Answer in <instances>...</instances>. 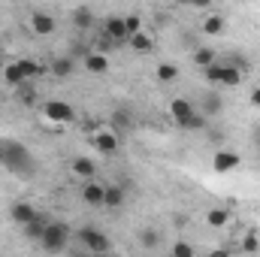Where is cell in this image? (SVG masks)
I'll return each instance as SVG.
<instances>
[{
  "label": "cell",
  "instance_id": "cell-1",
  "mask_svg": "<svg viewBox=\"0 0 260 257\" xmlns=\"http://www.w3.org/2000/svg\"><path fill=\"white\" fill-rule=\"evenodd\" d=\"M70 239H73V230L67 227L64 221H49V227H46V233H43L40 245H43V251H46V254H67Z\"/></svg>",
  "mask_w": 260,
  "mask_h": 257
},
{
  "label": "cell",
  "instance_id": "cell-2",
  "mask_svg": "<svg viewBox=\"0 0 260 257\" xmlns=\"http://www.w3.org/2000/svg\"><path fill=\"white\" fill-rule=\"evenodd\" d=\"M0 160H3L12 173H21V176H27V173L34 170V157L27 154V148H24L21 142H3V145H0Z\"/></svg>",
  "mask_w": 260,
  "mask_h": 257
},
{
  "label": "cell",
  "instance_id": "cell-3",
  "mask_svg": "<svg viewBox=\"0 0 260 257\" xmlns=\"http://www.w3.org/2000/svg\"><path fill=\"white\" fill-rule=\"evenodd\" d=\"M76 239H79L82 248H88L94 257H106L112 251V239H109L103 230H97V227H79Z\"/></svg>",
  "mask_w": 260,
  "mask_h": 257
},
{
  "label": "cell",
  "instance_id": "cell-4",
  "mask_svg": "<svg viewBox=\"0 0 260 257\" xmlns=\"http://www.w3.org/2000/svg\"><path fill=\"white\" fill-rule=\"evenodd\" d=\"M203 76H206V82L224 85V88H236V85L242 82V73L233 70V67H227L224 61H218V64H212L209 70H203Z\"/></svg>",
  "mask_w": 260,
  "mask_h": 257
},
{
  "label": "cell",
  "instance_id": "cell-5",
  "mask_svg": "<svg viewBox=\"0 0 260 257\" xmlns=\"http://www.w3.org/2000/svg\"><path fill=\"white\" fill-rule=\"evenodd\" d=\"M206 121H212V118H218L221 112H224V97L218 94V91H206L203 97H200V109H197Z\"/></svg>",
  "mask_w": 260,
  "mask_h": 257
},
{
  "label": "cell",
  "instance_id": "cell-6",
  "mask_svg": "<svg viewBox=\"0 0 260 257\" xmlns=\"http://www.w3.org/2000/svg\"><path fill=\"white\" fill-rule=\"evenodd\" d=\"M43 112H46V118H49V121H55V124H70V121L76 118L73 106L64 103V100H49V103L43 106Z\"/></svg>",
  "mask_w": 260,
  "mask_h": 257
},
{
  "label": "cell",
  "instance_id": "cell-7",
  "mask_svg": "<svg viewBox=\"0 0 260 257\" xmlns=\"http://www.w3.org/2000/svg\"><path fill=\"white\" fill-rule=\"evenodd\" d=\"M239 164H242V157L236 151H230V148H218L215 157H212V170L215 173H233Z\"/></svg>",
  "mask_w": 260,
  "mask_h": 257
},
{
  "label": "cell",
  "instance_id": "cell-8",
  "mask_svg": "<svg viewBox=\"0 0 260 257\" xmlns=\"http://www.w3.org/2000/svg\"><path fill=\"white\" fill-rule=\"evenodd\" d=\"M55 27H58L55 15H49V12H34V15H30V30H34L37 37H52Z\"/></svg>",
  "mask_w": 260,
  "mask_h": 257
},
{
  "label": "cell",
  "instance_id": "cell-9",
  "mask_svg": "<svg viewBox=\"0 0 260 257\" xmlns=\"http://www.w3.org/2000/svg\"><path fill=\"white\" fill-rule=\"evenodd\" d=\"M103 37H109L112 43H124V40H127L124 15H109V18L103 21Z\"/></svg>",
  "mask_w": 260,
  "mask_h": 257
},
{
  "label": "cell",
  "instance_id": "cell-10",
  "mask_svg": "<svg viewBox=\"0 0 260 257\" xmlns=\"http://www.w3.org/2000/svg\"><path fill=\"white\" fill-rule=\"evenodd\" d=\"M91 145H94L100 154H106V157H109V154H115V151H118V136H115L112 130H100V133H94V136H91Z\"/></svg>",
  "mask_w": 260,
  "mask_h": 257
},
{
  "label": "cell",
  "instance_id": "cell-11",
  "mask_svg": "<svg viewBox=\"0 0 260 257\" xmlns=\"http://www.w3.org/2000/svg\"><path fill=\"white\" fill-rule=\"evenodd\" d=\"M37 215H40V212H37L30 203H12V209H9V221L18 224V227H27Z\"/></svg>",
  "mask_w": 260,
  "mask_h": 257
},
{
  "label": "cell",
  "instance_id": "cell-12",
  "mask_svg": "<svg viewBox=\"0 0 260 257\" xmlns=\"http://www.w3.org/2000/svg\"><path fill=\"white\" fill-rule=\"evenodd\" d=\"M109 124H112V133L118 136V133H130L133 130V112H130L127 106H118L115 112H112V118H109Z\"/></svg>",
  "mask_w": 260,
  "mask_h": 257
},
{
  "label": "cell",
  "instance_id": "cell-13",
  "mask_svg": "<svg viewBox=\"0 0 260 257\" xmlns=\"http://www.w3.org/2000/svg\"><path fill=\"white\" fill-rule=\"evenodd\" d=\"M170 112H173L176 124H185L191 115H197V106L188 100V97H173V103H170Z\"/></svg>",
  "mask_w": 260,
  "mask_h": 257
},
{
  "label": "cell",
  "instance_id": "cell-14",
  "mask_svg": "<svg viewBox=\"0 0 260 257\" xmlns=\"http://www.w3.org/2000/svg\"><path fill=\"white\" fill-rule=\"evenodd\" d=\"M79 194H82V203L100 209V206H103V197H106V185H100V182H85Z\"/></svg>",
  "mask_w": 260,
  "mask_h": 257
},
{
  "label": "cell",
  "instance_id": "cell-15",
  "mask_svg": "<svg viewBox=\"0 0 260 257\" xmlns=\"http://www.w3.org/2000/svg\"><path fill=\"white\" fill-rule=\"evenodd\" d=\"M160 242H164V236H160V230H157V227H151V224H148V227H142V230H139V248H142V251H157V248H160Z\"/></svg>",
  "mask_w": 260,
  "mask_h": 257
},
{
  "label": "cell",
  "instance_id": "cell-16",
  "mask_svg": "<svg viewBox=\"0 0 260 257\" xmlns=\"http://www.w3.org/2000/svg\"><path fill=\"white\" fill-rule=\"evenodd\" d=\"M76 67H79V61H73L70 55H58V58L52 61L49 70H52V76H55V79H70V76L76 73Z\"/></svg>",
  "mask_w": 260,
  "mask_h": 257
},
{
  "label": "cell",
  "instance_id": "cell-17",
  "mask_svg": "<svg viewBox=\"0 0 260 257\" xmlns=\"http://www.w3.org/2000/svg\"><path fill=\"white\" fill-rule=\"evenodd\" d=\"M70 170H73V176H79V179H88V182L97 176V164H94L91 157H82V154H79V157H73Z\"/></svg>",
  "mask_w": 260,
  "mask_h": 257
},
{
  "label": "cell",
  "instance_id": "cell-18",
  "mask_svg": "<svg viewBox=\"0 0 260 257\" xmlns=\"http://www.w3.org/2000/svg\"><path fill=\"white\" fill-rule=\"evenodd\" d=\"M15 100L21 103V106H37V100H40V91H37V85L34 82H21L18 88H15Z\"/></svg>",
  "mask_w": 260,
  "mask_h": 257
},
{
  "label": "cell",
  "instance_id": "cell-19",
  "mask_svg": "<svg viewBox=\"0 0 260 257\" xmlns=\"http://www.w3.org/2000/svg\"><path fill=\"white\" fill-rule=\"evenodd\" d=\"M124 200H127V188L124 185H106V197H103L106 209H121Z\"/></svg>",
  "mask_w": 260,
  "mask_h": 257
},
{
  "label": "cell",
  "instance_id": "cell-20",
  "mask_svg": "<svg viewBox=\"0 0 260 257\" xmlns=\"http://www.w3.org/2000/svg\"><path fill=\"white\" fill-rule=\"evenodd\" d=\"M85 70L91 73V76H103V73H109V55H100V52H91L85 61Z\"/></svg>",
  "mask_w": 260,
  "mask_h": 257
},
{
  "label": "cell",
  "instance_id": "cell-21",
  "mask_svg": "<svg viewBox=\"0 0 260 257\" xmlns=\"http://www.w3.org/2000/svg\"><path fill=\"white\" fill-rule=\"evenodd\" d=\"M200 30H203L206 37H221V34L227 30V18H224V15H206L203 24H200Z\"/></svg>",
  "mask_w": 260,
  "mask_h": 257
},
{
  "label": "cell",
  "instance_id": "cell-22",
  "mask_svg": "<svg viewBox=\"0 0 260 257\" xmlns=\"http://www.w3.org/2000/svg\"><path fill=\"white\" fill-rule=\"evenodd\" d=\"M46 227H49V215H43V212H40V215H37L27 227H21V230H24V236H27V239L40 242V239H43V233H46Z\"/></svg>",
  "mask_w": 260,
  "mask_h": 257
},
{
  "label": "cell",
  "instance_id": "cell-23",
  "mask_svg": "<svg viewBox=\"0 0 260 257\" xmlns=\"http://www.w3.org/2000/svg\"><path fill=\"white\" fill-rule=\"evenodd\" d=\"M70 18H73V24H76L79 30H88V27H94V9H91V6H76Z\"/></svg>",
  "mask_w": 260,
  "mask_h": 257
},
{
  "label": "cell",
  "instance_id": "cell-24",
  "mask_svg": "<svg viewBox=\"0 0 260 257\" xmlns=\"http://www.w3.org/2000/svg\"><path fill=\"white\" fill-rule=\"evenodd\" d=\"M191 58H194V64L200 67V70H209L212 64H218V55H215V49H209V46H197Z\"/></svg>",
  "mask_w": 260,
  "mask_h": 257
},
{
  "label": "cell",
  "instance_id": "cell-25",
  "mask_svg": "<svg viewBox=\"0 0 260 257\" xmlns=\"http://www.w3.org/2000/svg\"><path fill=\"white\" fill-rule=\"evenodd\" d=\"M206 224H209V227H215V230H221V227H227V224H230V212H227V209H221V206H218V209H209V212H206Z\"/></svg>",
  "mask_w": 260,
  "mask_h": 257
},
{
  "label": "cell",
  "instance_id": "cell-26",
  "mask_svg": "<svg viewBox=\"0 0 260 257\" xmlns=\"http://www.w3.org/2000/svg\"><path fill=\"white\" fill-rule=\"evenodd\" d=\"M154 76H157V82H160V85H173V82L179 79V67L170 64V61H164V64H157Z\"/></svg>",
  "mask_w": 260,
  "mask_h": 257
},
{
  "label": "cell",
  "instance_id": "cell-27",
  "mask_svg": "<svg viewBox=\"0 0 260 257\" xmlns=\"http://www.w3.org/2000/svg\"><path fill=\"white\" fill-rule=\"evenodd\" d=\"M127 43H130V49H133L136 55H148V52L154 49V40H151L148 34H136V37H130Z\"/></svg>",
  "mask_w": 260,
  "mask_h": 257
},
{
  "label": "cell",
  "instance_id": "cell-28",
  "mask_svg": "<svg viewBox=\"0 0 260 257\" xmlns=\"http://www.w3.org/2000/svg\"><path fill=\"white\" fill-rule=\"evenodd\" d=\"M3 79H6V85H9V88H18L21 82H27V79H24V73H21V64H18V61H12V64L3 70Z\"/></svg>",
  "mask_w": 260,
  "mask_h": 257
},
{
  "label": "cell",
  "instance_id": "cell-29",
  "mask_svg": "<svg viewBox=\"0 0 260 257\" xmlns=\"http://www.w3.org/2000/svg\"><path fill=\"white\" fill-rule=\"evenodd\" d=\"M18 64H21V73H24V79H27V82H34L37 76H43V73H46V67H43V64L27 61V58H24V61H18Z\"/></svg>",
  "mask_w": 260,
  "mask_h": 257
},
{
  "label": "cell",
  "instance_id": "cell-30",
  "mask_svg": "<svg viewBox=\"0 0 260 257\" xmlns=\"http://www.w3.org/2000/svg\"><path fill=\"white\" fill-rule=\"evenodd\" d=\"M173 257H197V251L188 239H179V242H173Z\"/></svg>",
  "mask_w": 260,
  "mask_h": 257
},
{
  "label": "cell",
  "instance_id": "cell-31",
  "mask_svg": "<svg viewBox=\"0 0 260 257\" xmlns=\"http://www.w3.org/2000/svg\"><path fill=\"white\" fill-rule=\"evenodd\" d=\"M224 64L227 67H233V70H239V73H248V61H245V58H242V55H236V52H230V55H227V58H224Z\"/></svg>",
  "mask_w": 260,
  "mask_h": 257
},
{
  "label": "cell",
  "instance_id": "cell-32",
  "mask_svg": "<svg viewBox=\"0 0 260 257\" xmlns=\"http://www.w3.org/2000/svg\"><path fill=\"white\" fill-rule=\"evenodd\" d=\"M209 124H212V121H206V118H203V115L197 112V115H191V118H188L185 124H179V127H182V130H206Z\"/></svg>",
  "mask_w": 260,
  "mask_h": 257
},
{
  "label": "cell",
  "instance_id": "cell-33",
  "mask_svg": "<svg viewBox=\"0 0 260 257\" xmlns=\"http://www.w3.org/2000/svg\"><path fill=\"white\" fill-rule=\"evenodd\" d=\"M124 27H127V40L136 37V34H142V18L139 15H124Z\"/></svg>",
  "mask_w": 260,
  "mask_h": 257
},
{
  "label": "cell",
  "instance_id": "cell-34",
  "mask_svg": "<svg viewBox=\"0 0 260 257\" xmlns=\"http://www.w3.org/2000/svg\"><path fill=\"white\" fill-rule=\"evenodd\" d=\"M242 251H248V254L260 251V239L254 236V233H245V239H242Z\"/></svg>",
  "mask_w": 260,
  "mask_h": 257
},
{
  "label": "cell",
  "instance_id": "cell-35",
  "mask_svg": "<svg viewBox=\"0 0 260 257\" xmlns=\"http://www.w3.org/2000/svg\"><path fill=\"white\" fill-rule=\"evenodd\" d=\"M88 55H91V49H88V46H82V43H73V46H70V58H73V61H79V58L85 61Z\"/></svg>",
  "mask_w": 260,
  "mask_h": 257
},
{
  "label": "cell",
  "instance_id": "cell-36",
  "mask_svg": "<svg viewBox=\"0 0 260 257\" xmlns=\"http://www.w3.org/2000/svg\"><path fill=\"white\" fill-rule=\"evenodd\" d=\"M206 133H209L212 145H224V142H227V133H224L221 127H206Z\"/></svg>",
  "mask_w": 260,
  "mask_h": 257
},
{
  "label": "cell",
  "instance_id": "cell-37",
  "mask_svg": "<svg viewBox=\"0 0 260 257\" xmlns=\"http://www.w3.org/2000/svg\"><path fill=\"white\" fill-rule=\"evenodd\" d=\"M67 257H94L88 248H82V245H70L67 248Z\"/></svg>",
  "mask_w": 260,
  "mask_h": 257
},
{
  "label": "cell",
  "instance_id": "cell-38",
  "mask_svg": "<svg viewBox=\"0 0 260 257\" xmlns=\"http://www.w3.org/2000/svg\"><path fill=\"white\" fill-rule=\"evenodd\" d=\"M206 257H233V254H230V248H227V245H221V248H212Z\"/></svg>",
  "mask_w": 260,
  "mask_h": 257
},
{
  "label": "cell",
  "instance_id": "cell-39",
  "mask_svg": "<svg viewBox=\"0 0 260 257\" xmlns=\"http://www.w3.org/2000/svg\"><path fill=\"white\" fill-rule=\"evenodd\" d=\"M248 100H251V106H254V109H260V85H257V88H251Z\"/></svg>",
  "mask_w": 260,
  "mask_h": 257
},
{
  "label": "cell",
  "instance_id": "cell-40",
  "mask_svg": "<svg viewBox=\"0 0 260 257\" xmlns=\"http://www.w3.org/2000/svg\"><path fill=\"white\" fill-rule=\"evenodd\" d=\"M251 142H254V148L260 151V121L254 124V130H251Z\"/></svg>",
  "mask_w": 260,
  "mask_h": 257
}]
</instances>
